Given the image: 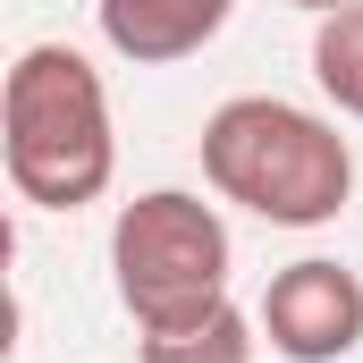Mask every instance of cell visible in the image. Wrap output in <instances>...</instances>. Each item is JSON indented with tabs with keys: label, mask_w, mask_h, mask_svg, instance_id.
Returning <instances> with one entry per match:
<instances>
[{
	"label": "cell",
	"mask_w": 363,
	"mask_h": 363,
	"mask_svg": "<svg viewBox=\"0 0 363 363\" xmlns=\"http://www.w3.org/2000/svg\"><path fill=\"white\" fill-rule=\"evenodd\" d=\"M0 161L34 211H85L110 194L118 127H110V85L85 51H68V43L17 51V68L0 85Z\"/></svg>",
	"instance_id": "obj_2"
},
{
	"label": "cell",
	"mask_w": 363,
	"mask_h": 363,
	"mask_svg": "<svg viewBox=\"0 0 363 363\" xmlns=\"http://www.w3.org/2000/svg\"><path fill=\"white\" fill-rule=\"evenodd\" d=\"M203 178L220 203L271 220V228H330L355 203V144L338 118L279 101V93H228L203 118Z\"/></svg>",
	"instance_id": "obj_1"
},
{
	"label": "cell",
	"mask_w": 363,
	"mask_h": 363,
	"mask_svg": "<svg viewBox=\"0 0 363 363\" xmlns=\"http://www.w3.org/2000/svg\"><path fill=\"white\" fill-rule=\"evenodd\" d=\"M228 262L237 254H228L220 203L186 186H152L118 203L110 220V287L135 330H178V321H203L211 304H228Z\"/></svg>",
	"instance_id": "obj_3"
},
{
	"label": "cell",
	"mask_w": 363,
	"mask_h": 363,
	"mask_svg": "<svg viewBox=\"0 0 363 363\" xmlns=\"http://www.w3.org/2000/svg\"><path fill=\"white\" fill-rule=\"evenodd\" d=\"M254 321H262L271 355L287 363H347L363 347V279L330 254H304V262L271 271Z\"/></svg>",
	"instance_id": "obj_4"
},
{
	"label": "cell",
	"mask_w": 363,
	"mask_h": 363,
	"mask_svg": "<svg viewBox=\"0 0 363 363\" xmlns=\"http://www.w3.org/2000/svg\"><path fill=\"white\" fill-rule=\"evenodd\" d=\"M93 17H101V43L127 68H178L203 43H220L237 0H93Z\"/></svg>",
	"instance_id": "obj_5"
},
{
	"label": "cell",
	"mask_w": 363,
	"mask_h": 363,
	"mask_svg": "<svg viewBox=\"0 0 363 363\" xmlns=\"http://www.w3.org/2000/svg\"><path fill=\"white\" fill-rule=\"evenodd\" d=\"M254 347H262V321L237 304H211L203 321L178 330H144V363H254Z\"/></svg>",
	"instance_id": "obj_6"
},
{
	"label": "cell",
	"mask_w": 363,
	"mask_h": 363,
	"mask_svg": "<svg viewBox=\"0 0 363 363\" xmlns=\"http://www.w3.org/2000/svg\"><path fill=\"white\" fill-rule=\"evenodd\" d=\"M287 9H304V17H330V9H355V0H287Z\"/></svg>",
	"instance_id": "obj_8"
},
{
	"label": "cell",
	"mask_w": 363,
	"mask_h": 363,
	"mask_svg": "<svg viewBox=\"0 0 363 363\" xmlns=\"http://www.w3.org/2000/svg\"><path fill=\"white\" fill-rule=\"evenodd\" d=\"M313 85L321 101H338V118H363V0L313 26Z\"/></svg>",
	"instance_id": "obj_7"
}]
</instances>
